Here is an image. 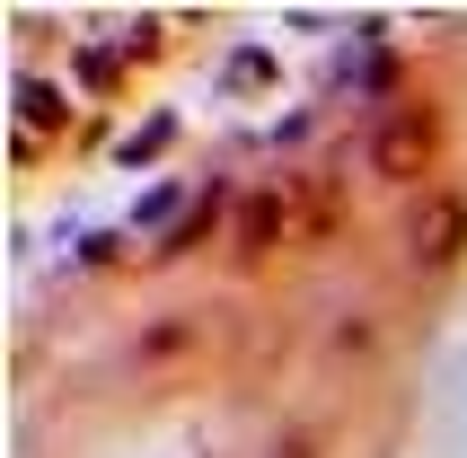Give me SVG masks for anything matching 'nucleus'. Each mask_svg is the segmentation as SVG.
<instances>
[{
	"mask_svg": "<svg viewBox=\"0 0 467 458\" xmlns=\"http://www.w3.org/2000/svg\"><path fill=\"white\" fill-rule=\"evenodd\" d=\"M432 141H441L432 106H397L389 124H379V141H370V168H379V177H415L423 159H432Z\"/></svg>",
	"mask_w": 467,
	"mask_h": 458,
	"instance_id": "obj_1",
	"label": "nucleus"
},
{
	"mask_svg": "<svg viewBox=\"0 0 467 458\" xmlns=\"http://www.w3.org/2000/svg\"><path fill=\"white\" fill-rule=\"evenodd\" d=\"M459 247H467V203H450V194H432V203L415 212V255H423V265H450Z\"/></svg>",
	"mask_w": 467,
	"mask_h": 458,
	"instance_id": "obj_2",
	"label": "nucleus"
}]
</instances>
